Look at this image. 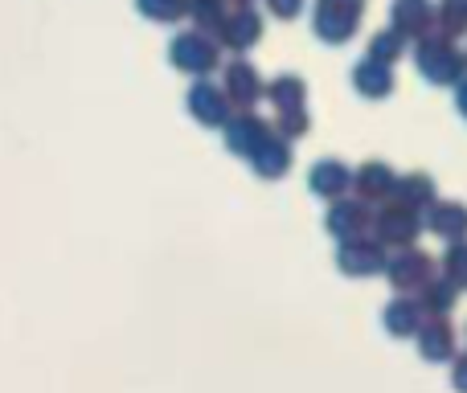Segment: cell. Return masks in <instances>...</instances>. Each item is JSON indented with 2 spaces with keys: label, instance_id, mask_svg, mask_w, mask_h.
<instances>
[{
  "label": "cell",
  "instance_id": "6da1fadb",
  "mask_svg": "<svg viewBox=\"0 0 467 393\" xmlns=\"http://www.w3.org/2000/svg\"><path fill=\"white\" fill-rule=\"evenodd\" d=\"M172 62H177L181 70L202 74V70H210V66L218 62V49H213L202 33H181V37L172 41Z\"/></svg>",
  "mask_w": 467,
  "mask_h": 393
},
{
  "label": "cell",
  "instance_id": "7a4b0ae2",
  "mask_svg": "<svg viewBox=\"0 0 467 393\" xmlns=\"http://www.w3.org/2000/svg\"><path fill=\"white\" fill-rule=\"evenodd\" d=\"M189 111L205 123H222L226 119V98H222V90H213V87H197L193 95H189Z\"/></svg>",
  "mask_w": 467,
  "mask_h": 393
},
{
  "label": "cell",
  "instance_id": "3957f363",
  "mask_svg": "<svg viewBox=\"0 0 467 393\" xmlns=\"http://www.w3.org/2000/svg\"><path fill=\"white\" fill-rule=\"evenodd\" d=\"M140 13L156 16V21H177L185 13V0H140Z\"/></svg>",
  "mask_w": 467,
  "mask_h": 393
},
{
  "label": "cell",
  "instance_id": "277c9868",
  "mask_svg": "<svg viewBox=\"0 0 467 393\" xmlns=\"http://www.w3.org/2000/svg\"><path fill=\"white\" fill-rule=\"evenodd\" d=\"M230 95L234 98H242V103H250V95H254V74L246 70V62H238V66H230Z\"/></svg>",
  "mask_w": 467,
  "mask_h": 393
},
{
  "label": "cell",
  "instance_id": "5b68a950",
  "mask_svg": "<svg viewBox=\"0 0 467 393\" xmlns=\"http://www.w3.org/2000/svg\"><path fill=\"white\" fill-rule=\"evenodd\" d=\"M254 33H258L254 16H238V21L226 25V41H234V46H246V41H254Z\"/></svg>",
  "mask_w": 467,
  "mask_h": 393
},
{
  "label": "cell",
  "instance_id": "8992f818",
  "mask_svg": "<svg viewBox=\"0 0 467 393\" xmlns=\"http://www.w3.org/2000/svg\"><path fill=\"white\" fill-rule=\"evenodd\" d=\"M275 8L279 13H296V0H275Z\"/></svg>",
  "mask_w": 467,
  "mask_h": 393
}]
</instances>
